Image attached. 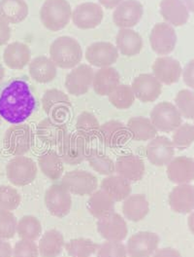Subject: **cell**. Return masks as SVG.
<instances>
[{"label": "cell", "instance_id": "cell-1", "mask_svg": "<svg viewBox=\"0 0 194 257\" xmlns=\"http://www.w3.org/2000/svg\"><path fill=\"white\" fill-rule=\"evenodd\" d=\"M30 84L26 77L10 79L0 86V117L12 125L24 123L36 108Z\"/></svg>", "mask_w": 194, "mask_h": 257}, {"label": "cell", "instance_id": "cell-2", "mask_svg": "<svg viewBox=\"0 0 194 257\" xmlns=\"http://www.w3.org/2000/svg\"><path fill=\"white\" fill-rule=\"evenodd\" d=\"M50 59L60 68H74L82 59L81 45L73 37L60 36L50 46Z\"/></svg>", "mask_w": 194, "mask_h": 257}, {"label": "cell", "instance_id": "cell-3", "mask_svg": "<svg viewBox=\"0 0 194 257\" xmlns=\"http://www.w3.org/2000/svg\"><path fill=\"white\" fill-rule=\"evenodd\" d=\"M72 17V9L67 0H46L40 9V20L50 32L64 30Z\"/></svg>", "mask_w": 194, "mask_h": 257}, {"label": "cell", "instance_id": "cell-4", "mask_svg": "<svg viewBox=\"0 0 194 257\" xmlns=\"http://www.w3.org/2000/svg\"><path fill=\"white\" fill-rule=\"evenodd\" d=\"M5 149L14 156H24L34 143V134L26 124L13 125L6 131L3 139Z\"/></svg>", "mask_w": 194, "mask_h": 257}, {"label": "cell", "instance_id": "cell-5", "mask_svg": "<svg viewBox=\"0 0 194 257\" xmlns=\"http://www.w3.org/2000/svg\"><path fill=\"white\" fill-rule=\"evenodd\" d=\"M36 163L26 156H16L6 166V175L15 186H26L32 183L37 177Z\"/></svg>", "mask_w": 194, "mask_h": 257}, {"label": "cell", "instance_id": "cell-6", "mask_svg": "<svg viewBox=\"0 0 194 257\" xmlns=\"http://www.w3.org/2000/svg\"><path fill=\"white\" fill-rule=\"evenodd\" d=\"M150 119L156 128L163 133L174 132L182 124V117L178 108L168 101L158 103L150 113Z\"/></svg>", "mask_w": 194, "mask_h": 257}, {"label": "cell", "instance_id": "cell-7", "mask_svg": "<svg viewBox=\"0 0 194 257\" xmlns=\"http://www.w3.org/2000/svg\"><path fill=\"white\" fill-rule=\"evenodd\" d=\"M65 188L74 195H90L98 188L97 178L88 171L75 170L64 174L60 182Z\"/></svg>", "mask_w": 194, "mask_h": 257}, {"label": "cell", "instance_id": "cell-8", "mask_svg": "<svg viewBox=\"0 0 194 257\" xmlns=\"http://www.w3.org/2000/svg\"><path fill=\"white\" fill-rule=\"evenodd\" d=\"M86 141L77 133L67 134L64 140L60 145V156L64 163L76 166L86 160L88 154Z\"/></svg>", "mask_w": 194, "mask_h": 257}, {"label": "cell", "instance_id": "cell-9", "mask_svg": "<svg viewBox=\"0 0 194 257\" xmlns=\"http://www.w3.org/2000/svg\"><path fill=\"white\" fill-rule=\"evenodd\" d=\"M177 33L174 28L167 23L154 25L150 34L152 49L162 56H166L174 51L177 44Z\"/></svg>", "mask_w": 194, "mask_h": 257}, {"label": "cell", "instance_id": "cell-10", "mask_svg": "<svg viewBox=\"0 0 194 257\" xmlns=\"http://www.w3.org/2000/svg\"><path fill=\"white\" fill-rule=\"evenodd\" d=\"M45 204L52 216L64 217L71 209V193L62 183L52 184L45 193Z\"/></svg>", "mask_w": 194, "mask_h": 257}, {"label": "cell", "instance_id": "cell-11", "mask_svg": "<svg viewBox=\"0 0 194 257\" xmlns=\"http://www.w3.org/2000/svg\"><path fill=\"white\" fill-rule=\"evenodd\" d=\"M94 71L88 64H80L72 68L65 78V88L73 96H82L92 86Z\"/></svg>", "mask_w": 194, "mask_h": 257}, {"label": "cell", "instance_id": "cell-12", "mask_svg": "<svg viewBox=\"0 0 194 257\" xmlns=\"http://www.w3.org/2000/svg\"><path fill=\"white\" fill-rule=\"evenodd\" d=\"M42 105L44 111L50 118L64 121L70 112L71 101L62 91L50 89L42 96Z\"/></svg>", "mask_w": 194, "mask_h": 257}, {"label": "cell", "instance_id": "cell-13", "mask_svg": "<svg viewBox=\"0 0 194 257\" xmlns=\"http://www.w3.org/2000/svg\"><path fill=\"white\" fill-rule=\"evenodd\" d=\"M160 236L152 232H138L132 235L126 243V251L130 257H150L158 248Z\"/></svg>", "mask_w": 194, "mask_h": 257}, {"label": "cell", "instance_id": "cell-14", "mask_svg": "<svg viewBox=\"0 0 194 257\" xmlns=\"http://www.w3.org/2000/svg\"><path fill=\"white\" fill-rule=\"evenodd\" d=\"M144 14V8L138 0H124L113 13L114 25L120 29H131L138 25Z\"/></svg>", "mask_w": 194, "mask_h": 257}, {"label": "cell", "instance_id": "cell-15", "mask_svg": "<svg viewBox=\"0 0 194 257\" xmlns=\"http://www.w3.org/2000/svg\"><path fill=\"white\" fill-rule=\"evenodd\" d=\"M146 155L148 162L156 167L167 166L175 156V147L167 137H156L146 145Z\"/></svg>", "mask_w": 194, "mask_h": 257}, {"label": "cell", "instance_id": "cell-16", "mask_svg": "<svg viewBox=\"0 0 194 257\" xmlns=\"http://www.w3.org/2000/svg\"><path fill=\"white\" fill-rule=\"evenodd\" d=\"M73 24L81 30H92L103 20L102 7L94 2H84L76 6L72 12Z\"/></svg>", "mask_w": 194, "mask_h": 257}, {"label": "cell", "instance_id": "cell-17", "mask_svg": "<svg viewBox=\"0 0 194 257\" xmlns=\"http://www.w3.org/2000/svg\"><path fill=\"white\" fill-rule=\"evenodd\" d=\"M97 231L105 241H112L126 240L128 233L126 221L116 212L98 219Z\"/></svg>", "mask_w": 194, "mask_h": 257}, {"label": "cell", "instance_id": "cell-18", "mask_svg": "<svg viewBox=\"0 0 194 257\" xmlns=\"http://www.w3.org/2000/svg\"><path fill=\"white\" fill-rule=\"evenodd\" d=\"M86 59L94 66L108 67L118 61V51L110 42H94L86 50Z\"/></svg>", "mask_w": 194, "mask_h": 257}, {"label": "cell", "instance_id": "cell-19", "mask_svg": "<svg viewBox=\"0 0 194 257\" xmlns=\"http://www.w3.org/2000/svg\"><path fill=\"white\" fill-rule=\"evenodd\" d=\"M135 97L142 102H152L162 95V84L154 74L138 75L131 85Z\"/></svg>", "mask_w": 194, "mask_h": 257}, {"label": "cell", "instance_id": "cell-20", "mask_svg": "<svg viewBox=\"0 0 194 257\" xmlns=\"http://www.w3.org/2000/svg\"><path fill=\"white\" fill-rule=\"evenodd\" d=\"M145 171L143 160L132 153L120 155L114 163V173L130 182L141 180L145 175Z\"/></svg>", "mask_w": 194, "mask_h": 257}, {"label": "cell", "instance_id": "cell-21", "mask_svg": "<svg viewBox=\"0 0 194 257\" xmlns=\"http://www.w3.org/2000/svg\"><path fill=\"white\" fill-rule=\"evenodd\" d=\"M98 138L107 147L116 148L126 145L130 139L128 127L116 120H111L100 126Z\"/></svg>", "mask_w": 194, "mask_h": 257}, {"label": "cell", "instance_id": "cell-22", "mask_svg": "<svg viewBox=\"0 0 194 257\" xmlns=\"http://www.w3.org/2000/svg\"><path fill=\"white\" fill-rule=\"evenodd\" d=\"M167 177L175 184H188L194 180V159L186 156L174 157L167 165Z\"/></svg>", "mask_w": 194, "mask_h": 257}, {"label": "cell", "instance_id": "cell-23", "mask_svg": "<svg viewBox=\"0 0 194 257\" xmlns=\"http://www.w3.org/2000/svg\"><path fill=\"white\" fill-rule=\"evenodd\" d=\"M152 72L162 84L172 85L180 80L182 68L176 59L172 57H160L152 64Z\"/></svg>", "mask_w": 194, "mask_h": 257}, {"label": "cell", "instance_id": "cell-24", "mask_svg": "<svg viewBox=\"0 0 194 257\" xmlns=\"http://www.w3.org/2000/svg\"><path fill=\"white\" fill-rule=\"evenodd\" d=\"M36 134L38 139L45 145H60L68 133L64 121H58L48 117L38 124Z\"/></svg>", "mask_w": 194, "mask_h": 257}, {"label": "cell", "instance_id": "cell-25", "mask_svg": "<svg viewBox=\"0 0 194 257\" xmlns=\"http://www.w3.org/2000/svg\"><path fill=\"white\" fill-rule=\"evenodd\" d=\"M169 206L177 213L186 214L194 210V185L178 184L169 194Z\"/></svg>", "mask_w": 194, "mask_h": 257}, {"label": "cell", "instance_id": "cell-26", "mask_svg": "<svg viewBox=\"0 0 194 257\" xmlns=\"http://www.w3.org/2000/svg\"><path fill=\"white\" fill-rule=\"evenodd\" d=\"M160 14L172 27H182L188 22L190 11L182 0H162Z\"/></svg>", "mask_w": 194, "mask_h": 257}, {"label": "cell", "instance_id": "cell-27", "mask_svg": "<svg viewBox=\"0 0 194 257\" xmlns=\"http://www.w3.org/2000/svg\"><path fill=\"white\" fill-rule=\"evenodd\" d=\"M120 84V73L112 66L99 68L92 81L94 90L99 96H109Z\"/></svg>", "mask_w": 194, "mask_h": 257}, {"label": "cell", "instance_id": "cell-28", "mask_svg": "<svg viewBox=\"0 0 194 257\" xmlns=\"http://www.w3.org/2000/svg\"><path fill=\"white\" fill-rule=\"evenodd\" d=\"M3 61L12 69H22L32 61L30 48L22 42L10 43L4 50Z\"/></svg>", "mask_w": 194, "mask_h": 257}, {"label": "cell", "instance_id": "cell-29", "mask_svg": "<svg viewBox=\"0 0 194 257\" xmlns=\"http://www.w3.org/2000/svg\"><path fill=\"white\" fill-rule=\"evenodd\" d=\"M150 211L148 202L144 194L130 195L122 204V212L126 219L132 222L143 220Z\"/></svg>", "mask_w": 194, "mask_h": 257}, {"label": "cell", "instance_id": "cell-30", "mask_svg": "<svg viewBox=\"0 0 194 257\" xmlns=\"http://www.w3.org/2000/svg\"><path fill=\"white\" fill-rule=\"evenodd\" d=\"M116 49L124 56L138 55L143 48V38L138 32L130 29H120L116 37Z\"/></svg>", "mask_w": 194, "mask_h": 257}, {"label": "cell", "instance_id": "cell-31", "mask_svg": "<svg viewBox=\"0 0 194 257\" xmlns=\"http://www.w3.org/2000/svg\"><path fill=\"white\" fill-rule=\"evenodd\" d=\"M100 188L114 202L124 201L132 192L130 181L118 175L105 177L101 182Z\"/></svg>", "mask_w": 194, "mask_h": 257}, {"label": "cell", "instance_id": "cell-32", "mask_svg": "<svg viewBox=\"0 0 194 257\" xmlns=\"http://www.w3.org/2000/svg\"><path fill=\"white\" fill-rule=\"evenodd\" d=\"M64 235L56 230H48L42 235L39 243L38 250L41 257H58L64 247Z\"/></svg>", "mask_w": 194, "mask_h": 257}, {"label": "cell", "instance_id": "cell-33", "mask_svg": "<svg viewBox=\"0 0 194 257\" xmlns=\"http://www.w3.org/2000/svg\"><path fill=\"white\" fill-rule=\"evenodd\" d=\"M58 66L45 56H40L30 63V74L33 80L38 83H50L54 80L58 73Z\"/></svg>", "mask_w": 194, "mask_h": 257}, {"label": "cell", "instance_id": "cell-34", "mask_svg": "<svg viewBox=\"0 0 194 257\" xmlns=\"http://www.w3.org/2000/svg\"><path fill=\"white\" fill-rule=\"evenodd\" d=\"M130 138L137 142L150 141L156 137L158 130L154 126L150 118L136 116L130 118L128 122Z\"/></svg>", "mask_w": 194, "mask_h": 257}, {"label": "cell", "instance_id": "cell-35", "mask_svg": "<svg viewBox=\"0 0 194 257\" xmlns=\"http://www.w3.org/2000/svg\"><path fill=\"white\" fill-rule=\"evenodd\" d=\"M38 165L41 172L50 180H58L64 172V163L58 153L48 151L38 157Z\"/></svg>", "mask_w": 194, "mask_h": 257}, {"label": "cell", "instance_id": "cell-36", "mask_svg": "<svg viewBox=\"0 0 194 257\" xmlns=\"http://www.w3.org/2000/svg\"><path fill=\"white\" fill-rule=\"evenodd\" d=\"M86 206L90 214L97 219L114 212V201L101 189L90 194Z\"/></svg>", "mask_w": 194, "mask_h": 257}, {"label": "cell", "instance_id": "cell-37", "mask_svg": "<svg viewBox=\"0 0 194 257\" xmlns=\"http://www.w3.org/2000/svg\"><path fill=\"white\" fill-rule=\"evenodd\" d=\"M0 16L9 24H18L28 16V6L24 0H0Z\"/></svg>", "mask_w": 194, "mask_h": 257}, {"label": "cell", "instance_id": "cell-38", "mask_svg": "<svg viewBox=\"0 0 194 257\" xmlns=\"http://www.w3.org/2000/svg\"><path fill=\"white\" fill-rule=\"evenodd\" d=\"M86 160L88 162L90 166L94 171L102 176H111L114 173V161L97 149H90L88 151Z\"/></svg>", "mask_w": 194, "mask_h": 257}, {"label": "cell", "instance_id": "cell-39", "mask_svg": "<svg viewBox=\"0 0 194 257\" xmlns=\"http://www.w3.org/2000/svg\"><path fill=\"white\" fill-rule=\"evenodd\" d=\"M77 134H79L86 142H90L98 137L100 124L92 113L82 112L76 122Z\"/></svg>", "mask_w": 194, "mask_h": 257}, {"label": "cell", "instance_id": "cell-40", "mask_svg": "<svg viewBox=\"0 0 194 257\" xmlns=\"http://www.w3.org/2000/svg\"><path fill=\"white\" fill-rule=\"evenodd\" d=\"M16 233L22 240L35 241L41 236L42 226L35 216L24 215L18 221Z\"/></svg>", "mask_w": 194, "mask_h": 257}, {"label": "cell", "instance_id": "cell-41", "mask_svg": "<svg viewBox=\"0 0 194 257\" xmlns=\"http://www.w3.org/2000/svg\"><path fill=\"white\" fill-rule=\"evenodd\" d=\"M98 244L90 239L78 238L65 242V249L71 257H90L98 249Z\"/></svg>", "mask_w": 194, "mask_h": 257}, {"label": "cell", "instance_id": "cell-42", "mask_svg": "<svg viewBox=\"0 0 194 257\" xmlns=\"http://www.w3.org/2000/svg\"><path fill=\"white\" fill-rule=\"evenodd\" d=\"M109 101L118 109H128L135 100L131 86L120 84L109 95Z\"/></svg>", "mask_w": 194, "mask_h": 257}, {"label": "cell", "instance_id": "cell-43", "mask_svg": "<svg viewBox=\"0 0 194 257\" xmlns=\"http://www.w3.org/2000/svg\"><path fill=\"white\" fill-rule=\"evenodd\" d=\"M194 143V126L188 123L182 124L173 133L172 144L180 151L188 149Z\"/></svg>", "mask_w": 194, "mask_h": 257}, {"label": "cell", "instance_id": "cell-44", "mask_svg": "<svg viewBox=\"0 0 194 257\" xmlns=\"http://www.w3.org/2000/svg\"><path fill=\"white\" fill-rule=\"evenodd\" d=\"M175 103L182 117L194 119V92L188 89L180 90L176 95Z\"/></svg>", "mask_w": 194, "mask_h": 257}, {"label": "cell", "instance_id": "cell-45", "mask_svg": "<svg viewBox=\"0 0 194 257\" xmlns=\"http://www.w3.org/2000/svg\"><path fill=\"white\" fill-rule=\"evenodd\" d=\"M16 216L9 210L0 209V239L10 240L16 233Z\"/></svg>", "mask_w": 194, "mask_h": 257}, {"label": "cell", "instance_id": "cell-46", "mask_svg": "<svg viewBox=\"0 0 194 257\" xmlns=\"http://www.w3.org/2000/svg\"><path fill=\"white\" fill-rule=\"evenodd\" d=\"M22 201L20 193L8 185L0 186V209L12 211L18 209Z\"/></svg>", "mask_w": 194, "mask_h": 257}, {"label": "cell", "instance_id": "cell-47", "mask_svg": "<svg viewBox=\"0 0 194 257\" xmlns=\"http://www.w3.org/2000/svg\"><path fill=\"white\" fill-rule=\"evenodd\" d=\"M97 257H128L126 246L122 241H105L98 246Z\"/></svg>", "mask_w": 194, "mask_h": 257}, {"label": "cell", "instance_id": "cell-48", "mask_svg": "<svg viewBox=\"0 0 194 257\" xmlns=\"http://www.w3.org/2000/svg\"><path fill=\"white\" fill-rule=\"evenodd\" d=\"M39 250L36 242L28 240L16 241L12 257H38Z\"/></svg>", "mask_w": 194, "mask_h": 257}, {"label": "cell", "instance_id": "cell-49", "mask_svg": "<svg viewBox=\"0 0 194 257\" xmlns=\"http://www.w3.org/2000/svg\"><path fill=\"white\" fill-rule=\"evenodd\" d=\"M182 76L184 84L194 90V59L186 64L182 69Z\"/></svg>", "mask_w": 194, "mask_h": 257}, {"label": "cell", "instance_id": "cell-50", "mask_svg": "<svg viewBox=\"0 0 194 257\" xmlns=\"http://www.w3.org/2000/svg\"><path fill=\"white\" fill-rule=\"evenodd\" d=\"M11 38V28L9 22L0 16V46L5 45Z\"/></svg>", "mask_w": 194, "mask_h": 257}, {"label": "cell", "instance_id": "cell-51", "mask_svg": "<svg viewBox=\"0 0 194 257\" xmlns=\"http://www.w3.org/2000/svg\"><path fill=\"white\" fill-rule=\"evenodd\" d=\"M152 257H182V255L176 248L163 247L160 249H156Z\"/></svg>", "mask_w": 194, "mask_h": 257}, {"label": "cell", "instance_id": "cell-52", "mask_svg": "<svg viewBox=\"0 0 194 257\" xmlns=\"http://www.w3.org/2000/svg\"><path fill=\"white\" fill-rule=\"evenodd\" d=\"M13 256L12 245L6 240L0 239V257Z\"/></svg>", "mask_w": 194, "mask_h": 257}, {"label": "cell", "instance_id": "cell-53", "mask_svg": "<svg viewBox=\"0 0 194 257\" xmlns=\"http://www.w3.org/2000/svg\"><path fill=\"white\" fill-rule=\"evenodd\" d=\"M100 5L104 6L107 9H113L118 6L124 0H98Z\"/></svg>", "mask_w": 194, "mask_h": 257}, {"label": "cell", "instance_id": "cell-54", "mask_svg": "<svg viewBox=\"0 0 194 257\" xmlns=\"http://www.w3.org/2000/svg\"><path fill=\"white\" fill-rule=\"evenodd\" d=\"M188 226L190 231L194 235V210L192 212H190L188 218Z\"/></svg>", "mask_w": 194, "mask_h": 257}, {"label": "cell", "instance_id": "cell-55", "mask_svg": "<svg viewBox=\"0 0 194 257\" xmlns=\"http://www.w3.org/2000/svg\"><path fill=\"white\" fill-rule=\"evenodd\" d=\"M190 12L194 13V0H182Z\"/></svg>", "mask_w": 194, "mask_h": 257}, {"label": "cell", "instance_id": "cell-56", "mask_svg": "<svg viewBox=\"0 0 194 257\" xmlns=\"http://www.w3.org/2000/svg\"><path fill=\"white\" fill-rule=\"evenodd\" d=\"M4 76H5V69L2 66V64H0V83L4 79Z\"/></svg>", "mask_w": 194, "mask_h": 257}, {"label": "cell", "instance_id": "cell-57", "mask_svg": "<svg viewBox=\"0 0 194 257\" xmlns=\"http://www.w3.org/2000/svg\"><path fill=\"white\" fill-rule=\"evenodd\" d=\"M0 124H1V117H0Z\"/></svg>", "mask_w": 194, "mask_h": 257}, {"label": "cell", "instance_id": "cell-58", "mask_svg": "<svg viewBox=\"0 0 194 257\" xmlns=\"http://www.w3.org/2000/svg\"></svg>", "mask_w": 194, "mask_h": 257}]
</instances>
